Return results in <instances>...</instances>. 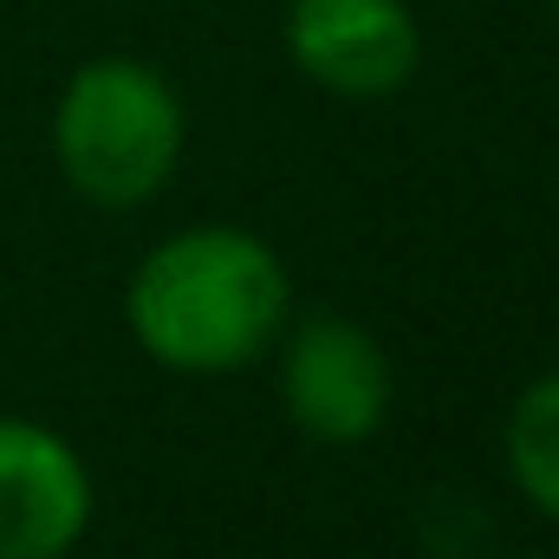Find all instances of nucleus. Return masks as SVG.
I'll return each instance as SVG.
<instances>
[{
	"mask_svg": "<svg viewBox=\"0 0 559 559\" xmlns=\"http://www.w3.org/2000/svg\"><path fill=\"white\" fill-rule=\"evenodd\" d=\"M131 332L169 371H241L280 338L286 267L248 228H182L143 254Z\"/></svg>",
	"mask_w": 559,
	"mask_h": 559,
	"instance_id": "obj_1",
	"label": "nucleus"
},
{
	"mask_svg": "<svg viewBox=\"0 0 559 559\" xmlns=\"http://www.w3.org/2000/svg\"><path fill=\"white\" fill-rule=\"evenodd\" d=\"M52 156L85 202L138 209L182 156V98L143 59H92L52 111Z\"/></svg>",
	"mask_w": 559,
	"mask_h": 559,
	"instance_id": "obj_2",
	"label": "nucleus"
},
{
	"mask_svg": "<svg viewBox=\"0 0 559 559\" xmlns=\"http://www.w3.org/2000/svg\"><path fill=\"white\" fill-rule=\"evenodd\" d=\"M280 397L312 442H365L391 411V358L352 319H306L286 345Z\"/></svg>",
	"mask_w": 559,
	"mask_h": 559,
	"instance_id": "obj_3",
	"label": "nucleus"
},
{
	"mask_svg": "<svg viewBox=\"0 0 559 559\" xmlns=\"http://www.w3.org/2000/svg\"><path fill=\"white\" fill-rule=\"evenodd\" d=\"M286 52L338 98H384L417 72V20L404 0H293Z\"/></svg>",
	"mask_w": 559,
	"mask_h": 559,
	"instance_id": "obj_4",
	"label": "nucleus"
},
{
	"mask_svg": "<svg viewBox=\"0 0 559 559\" xmlns=\"http://www.w3.org/2000/svg\"><path fill=\"white\" fill-rule=\"evenodd\" d=\"M92 521V475L46 423L0 417V559H66Z\"/></svg>",
	"mask_w": 559,
	"mask_h": 559,
	"instance_id": "obj_5",
	"label": "nucleus"
},
{
	"mask_svg": "<svg viewBox=\"0 0 559 559\" xmlns=\"http://www.w3.org/2000/svg\"><path fill=\"white\" fill-rule=\"evenodd\" d=\"M508 468H514L521 495L559 521V371L521 391V404L508 417Z\"/></svg>",
	"mask_w": 559,
	"mask_h": 559,
	"instance_id": "obj_6",
	"label": "nucleus"
},
{
	"mask_svg": "<svg viewBox=\"0 0 559 559\" xmlns=\"http://www.w3.org/2000/svg\"><path fill=\"white\" fill-rule=\"evenodd\" d=\"M554 13H559V0H554Z\"/></svg>",
	"mask_w": 559,
	"mask_h": 559,
	"instance_id": "obj_7",
	"label": "nucleus"
}]
</instances>
